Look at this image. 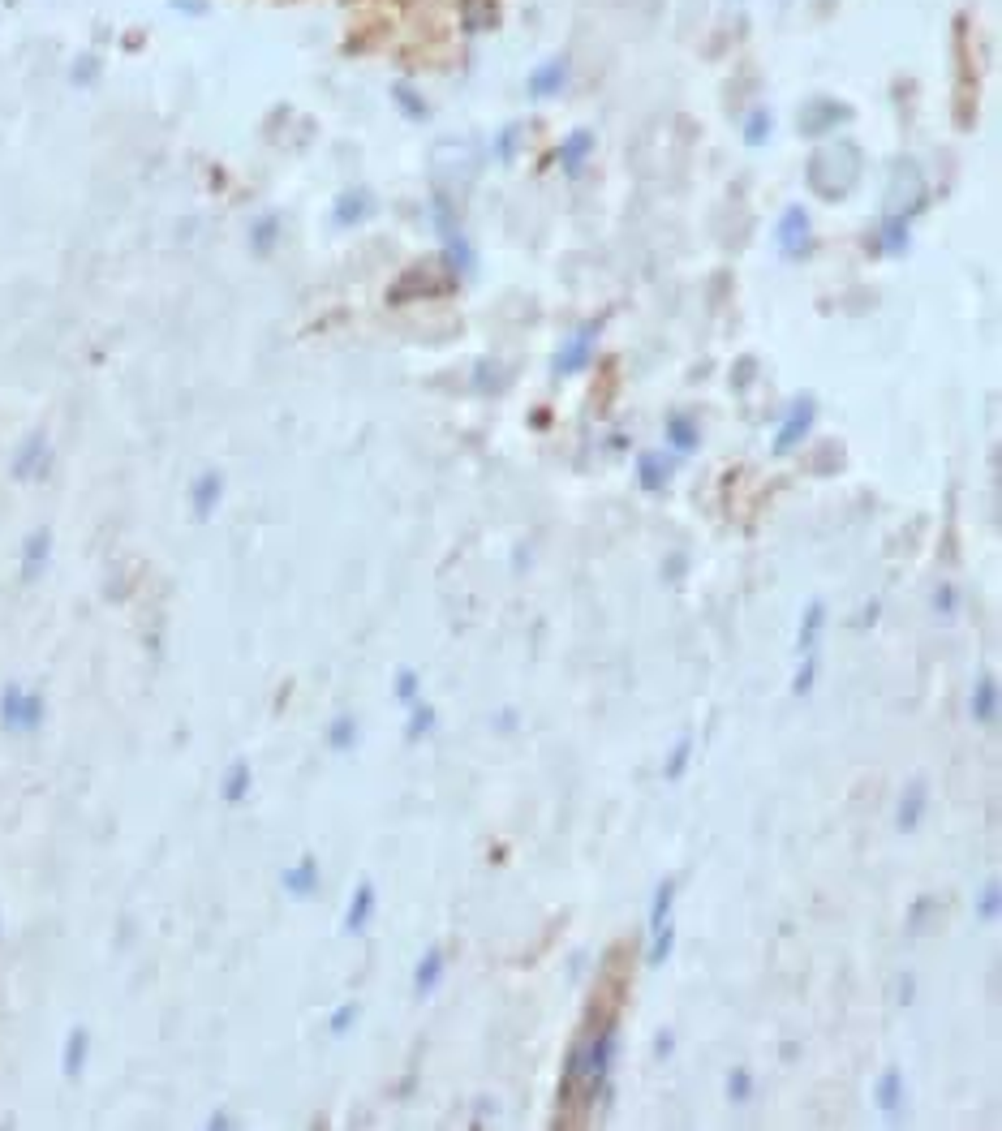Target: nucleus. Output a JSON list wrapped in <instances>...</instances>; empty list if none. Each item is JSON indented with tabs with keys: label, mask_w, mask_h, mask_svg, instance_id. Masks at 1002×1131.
<instances>
[{
	"label": "nucleus",
	"mask_w": 1002,
	"mask_h": 1131,
	"mask_svg": "<svg viewBox=\"0 0 1002 1131\" xmlns=\"http://www.w3.org/2000/svg\"><path fill=\"white\" fill-rule=\"evenodd\" d=\"M435 723H439V714H435V706H422V701H413V714H409V727H405V740H409V744H418L422 736H431V732H435Z\"/></svg>",
	"instance_id": "24"
},
{
	"label": "nucleus",
	"mask_w": 1002,
	"mask_h": 1131,
	"mask_svg": "<svg viewBox=\"0 0 1002 1131\" xmlns=\"http://www.w3.org/2000/svg\"><path fill=\"white\" fill-rule=\"evenodd\" d=\"M775 246H779V254L787 263H805L813 254V220H809V211L800 203L783 207V216L775 224Z\"/></svg>",
	"instance_id": "4"
},
{
	"label": "nucleus",
	"mask_w": 1002,
	"mask_h": 1131,
	"mask_svg": "<svg viewBox=\"0 0 1002 1131\" xmlns=\"http://www.w3.org/2000/svg\"><path fill=\"white\" fill-rule=\"evenodd\" d=\"M813 418H818V400H813V396H796L792 405L783 409V418H779V431H775V443H770V448H775V456H787V452H796L800 443L809 439V431H813Z\"/></svg>",
	"instance_id": "6"
},
{
	"label": "nucleus",
	"mask_w": 1002,
	"mask_h": 1131,
	"mask_svg": "<svg viewBox=\"0 0 1002 1131\" xmlns=\"http://www.w3.org/2000/svg\"><path fill=\"white\" fill-rule=\"evenodd\" d=\"M671 1045H676V1041H671V1033H663V1037L654 1041V1054H658V1058H663V1054H671Z\"/></svg>",
	"instance_id": "38"
},
{
	"label": "nucleus",
	"mask_w": 1002,
	"mask_h": 1131,
	"mask_svg": "<svg viewBox=\"0 0 1002 1131\" xmlns=\"http://www.w3.org/2000/svg\"><path fill=\"white\" fill-rule=\"evenodd\" d=\"M357 744V719H349V714H340V719L332 723V749H353Z\"/></svg>",
	"instance_id": "31"
},
{
	"label": "nucleus",
	"mask_w": 1002,
	"mask_h": 1131,
	"mask_svg": "<svg viewBox=\"0 0 1002 1131\" xmlns=\"http://www.w3.org/2000/svg\"><path fill=\"white\" fill-rule=\"evenodd\" d=\"M925 809H929V787H925V779H912V783L904 787V796H899L895 830H904V835H912V830H921Z\"/></svg>",
	"instance_id": "13"
},
{
	"label": "nucleus",
	"mask_w": 1002,
	"mask_h": 1131,
	"mask_svg": "<svg viewBox=\"0 0 1002 1131\" xmlns=\"http://www.w3.org/2000/svg\"><path fill=\"white\" fill-rule=\"evenodd\" d=\"M929 203V190H925V177L912 160H899L895 164V181H891V194H886V211L899 220H916Z\"/></svg>",
	"instance_id": "3"
},
{
	"label": "nucleus",
	"mask_w": 1002,
	"mask_h": 1131,
	"mask_svg": "<svg viewBox=\"0 0 1002 1131\" xmlns=\"http://www.w3.org/2000/svg\"><path fill=\"white\" fill-rule=\"evenodd\" d=\"M813 684H818V654H800V667H796V680H792V693L796 697H809Z\"/></svg>",
	"instance_id": "26"
},
{
	"label": "nucleus",
	"mask_w": 1002,
	"mask_h": 1131,
	"mask_svg": "<svg viewBox=\"0 0 1002 1131\" xmlns=\"http://www.w3.org/2000/svg\"><path fill=\"white\" fill-rule=\"evenodd\" d=\"M370 916H375V886L362 882L349 899V912H345V934H362V929L370 925Z\"/></svg>",
	"instance_id": "19"
},
{
	"label": "nucleus",
	"mask_w": 1002,
	"mask_h": 1131,
	"mask_svg": "<svg viewBox=\"0 0 1002 1131\" xmlns=\"http://www.w3.org/2000/svg\"><path fill=\"white\" fill-rule=\"evenodd\" d=\"M740 134L749 147H766L770 134H775V117H770V108H749V117H744Z\"/></svg>",
	"instance_id": "22"
},
{
	"label": "nucleus",
	"mask_w": 1002,
	"mask_h": 1131,
	"mask_svg": "<svg viewBox=\"0 0 1002 1131\" xmlns=\"http://www.w3.org/2000/svg\"><path fill=\"white\" fill-rule=\"evenodd\" d=\"M594 147H598V138H594V130H572L560 147H555V164L564 168V177H577L585 164H590V155H594Z\"/></svg>",
	"instance_id": "11"
},
{
	"label": "nucleus",
	"mask_w": 1002,
	"mask_h": 1131,
	"mask_svg": "<svg viewBox=\"0 0 1002 1131\" xmlns=\"http://www.w3.org/2000/svg\"><path fill=\"white\" fill-rule=\"evenodd\" d=\"M929 607H934V615H942V620H955V615H959V590H955V585H938L934 603H929Z\"/></svg>",
	"instance_id": "30"
},
{
	"label": "nucleus",
	"mask_w": 1002,
	"mask_h": 1131,
	"mask_svg": "<svg viewBox=\"0 0 1002 1131\" xmlns=\"http://www.w3.org/2000/svg\"><path fill=\"white\" fill-rule=\"evenodd\" d=\"M564 87H568V56H551L538 69H529V78H525L529 99H555V95H564Z\"/></svg>",
	"instance_id": "9"
},
{
	"label": "nucleus",
	"mask_w": 1002,
	"mask_h": 1131,
	"mask_svg": "<svg viewBox=\"0 0 1002 1131\" xmlns=\"http://www.w3.org/2000/svg\"><path fill=\"white\" fill-rule=\"evenodd\" d=\"M276 233H280V220H276V216H263L259 224H254V246H259V250H271V241H276Z\"/></svg>",
	"instance_id": "34"
},
{
	"label": "nucleus",
	"mask_w": 1002,
	"mask_h": 1131,
	"mask_svg": "<svg viewBox=\"0 0 1002 1131\" xmlns=\"http://www.w3.org/2000/svg\"><path fill=\"white\" fill-rule=\"evenodd\" d=\"M998 912H1002V886L985 882V891L977 895V921H998Z\"/></svg>",
	"instance_id": "28"
},
{
	"label": "nucleus",
	"mask_w": 1002,
	"mask_h": 1131,
	"mask_svg": "<svg viewBox=\"0 0 1002 1131\" xmlns=\"http://www.w3.org/2000/svg\"><path fill=\"white\" fill-rule=\"evenodd\" d=\"M878 615H882V603L873 598V603H869L861 615H856V628H873V620H878Z\"/></svg>",
	"instance_id": "36"
},
{
	"label": "nucleus",
	"mask_w": 1002,
	"mask_h": 1131,
	"mask_svg": "<svg viewBox=\"0 0 1002 1131\" xmlns=\"http://www.w3.org/2000/svg\"><path fill=\"white\" fill-rule=\"evenodd\" d=\"M396 697L405 701V706L422 701V676H418L413 667H400V671H396Z\"/></svg>",
	"instance_id": "27"
},
{
	"label": "nucleus",
	"mask_w": 1002,
	"mask_h": 1131,
	"mask_svg": "<svg viewBox=\"0 0 1002 1131\" xmlns=\"http://www.w3.org/2000/svg\"><path fill=\"white\" fill-rule=\"evenodd\" d=\"M873 1106H878L891 1123H899V1114H904V1106H908V1080L899 1067H886L878 1076V1084H873Z\"/></svg>",
	"instance_id": "10"
},
{
	"label": "nucleus",
	"mask_w": 1002,
	"mask_h": 1131,
	"mask_svg": "<svg viewBox=\"0 0 1002 1131\" xmlns=\"http://www.w3.org/2000/svg\"><path fill=\"white\" fill-rule=\"evenodd\" d=\"M443 964H448V959H443V947L426 951V955L418 959V968H413V994H418V998L435 994L439 981H443Z\"/></svg>",
	"instance_id": "17"
},
{
	"label": "nucleus",
	"mask_w": 1002,
	"mask_h": 1131,
	"mask_svg": "<svg viewBox=\"0 0 1002 1131\" xmlns=\"http://www.w3.org/2000/svg\"><path fill=\"white\" fill-rule=\"evenodd\" d=\"M598 332H603V323H585V327H577V332H572V336L564 340V345H560V353H555L551 375H555V379L585 375V370H590V362H594V353H598Z\"/></svg>",
	"instance_id": "5"
},
{
	"label": "nucleus",
	"mask_w": 1002,
	"mask_h": 1131,
	"mask_svg": "<svg viewBox=\"0 0 1002 1131\" xmlns=\"http://www.w3.org/2000/svg\"><path fill=\"white\" fill-rule=\"evenodd\" d=\"M861 168H865V160H861V147H856L852 138H830L809 155L805 181L822 203H839V198H848L856 190Z\"/></svg>",
	"instance_id": "2"
},
{
	"label": "nucleus",
	"mask_w": 1002,
	"mask_h": 1131,
	"mask_svg": "<svg viewBox=\"0 0 1002 1131\" xmlns=\"http://www.w3.org/2000/svg\"><path fill=\"white\" fill-rule=\"evenodd\" d=\"M370 211H375L370 190H345L336 198V207H332V220H336V228H353V224H362Z\"/></svg>",
	"instance_id": "16"
},
{
	"label": "nucleus",
	"mask_w": 1002,
	"mask_h": 1131,
	"mask_svg": "<svg viewBox=\"0 0 1002 1131\" xmlns=\"http://www.w3.org/2000/svg\"><path fill=\"white\" fill-rule=\"evenodd\" d=\"M689 762H693V732H684V736L676 740V749L667 753V762H663V779H667V783L684 779V770H689Z\"/></svg>",
	"instance_id": "23"
},
{
	"label": "nucleus",
	"mask_w": 1002,
	"mask_h": 1131,
	"mask_svg": "<svg viewBox=\"0 0 1002 1131\" xmlns=\"http://www.w3.org/2000/svg\"><path fill=\"white\" fill-rule=\"evenodd\" d=\"M615 1050H620V1028H615V1011H611V1007H598V998H594L590 1024H585L581 1033H577V1041L568 1045L564 1076H560V1106L590 1110L594 1101H607Z\"/></svg>",
	"instance_id": "1"
},
{
	"label": "nucleus",
	"mask_w": 1002,
	"mask_h": 1131,
	"mask_svg": "<svg viewBox=\"0 0 1002 1131\" xmlns=\"http://www.w3.org/2000/svg\"><path fill=\"white\" fill-rule=\"evenodd\" d=\"M663 435H667V452H676V456H693L701 448V422L693 413H667Z\"/></svg>",
	"instance_id": "12"
},
{
	"label": "nucleus",
	"mask_w": 1002,
	"mask_h": 1131,
	"mask_svg": "<svg viewBox=\"0 0 1002 1131\" xmlns=\"http://www.w3.org/2000/svg\"><path fill=\"white\" fill-rule=\"evenodd\" d=\"M216 486H220L216 478H203V482H198V504H203V508L211 504V499H216Z\"/></svg>",
	"instance_id": "37"
},
{
	"label": "nucleus",
	"mask_w": 1002,
	"mask_h": 1131,
	"mask_svg": "<svg viewBox=\"0 0 1002 1131\" xmlns=\"http://www.w3.org/2000/svg\"><path fill=\"white\" fill-rule=\"evenodd\" d=\"M353 1024H357V1002H345V1007H340V1011L332 1015V1033H336V1037H345Z\"/></svg>",
	"instance_id": "35"
},
{
	"label": "nucleus",
	"mask_w": 1002,
	"mask_h": 1131,
	"mask_svg": "<svg viewBox=\"0 0 1002 1131\" xmlns=\"http://www.w3.org/2000/svg\"><path fill=\"white\" fill-rule=\"evenodd\" d=\"M680 572H684V560L676 555V560H671V568H663V577H671V581H680Z\"/></svg>",
	"instance_id": "39"
},
{
	"label": "nucleus",
	"mask_w": 1002,
	"mask_h": 1131,
	"mask_svg": "<svg viewBox=\"0 0 1002 1131\" xmlns=\"http://www.w3.org/2000/svg\"><path fill=\"white\" fill-rule=\"evenodd\" d=\"M633 469H637L641 491H663V486L671 482V474H676V461H671L667 452H637Z\"/></svg>",
	"instance_id": "14"
},
{
	"label": "nucleus",
	"mask_w": 1002,
	"mask_h": 1131,
	"mask_svg": "<svg viewBox=\"0 0 1002 1131\" xmlns=\"http://www.w3.org/2000/svg\"><path fill=\"white\" fill-rule=\"evenodd\" d=\"M826 620H830V611H826V603H822V598H813V603L805 607V615H800V633H796V646H800V654H809V650H818V637H822V628H826Z\"/></svg>",
	"instance_id": "18"
},
{
	"label": "nucleus",
	"mask_w": 1002,
	"mask_h": 1131,
	"mask_svg": "<svg viewBox=\"0 0 1002 1131\" xmlns=\"http://www.w3.org/2000/svg\"><path fill=\"white\" fill-rule=\"evenodd\" d=\"M968 714L977 727H994L998 723V680L994 676H981L972 684V701H968Z\"/></svg>",
	"instance_id": "15"
},
{
	"label": "nucleus",
	"mask_w": 1002,
	"mask_h": 1131,
	"mask_svg": "<svg viewBox=\"0 0 1002 1131\" xmlns=\"http://www.w3.org/2000/svg\"><path fill=\"white\" fill-rule=\"evenodd\" d=\"M392 104H400V112H405L409 121H426L431 117V104H426V95L413 87V82H392Z\"/></svg>",
	"instance_id": "20"
},
{
	"label": "nucleus",
	"mask_w": 1002,
	"mask_h": 1131,
	"mask_svg": "<svg viewBox=\"0 0 1002 1131\" xmlns=\"http://www.w3.org/2000/svg\"><path fill=\"white\" fill-rule=\"evenodd\" d=\"M461 18H465V31L469 35H482L495 26V0H461Z\"/></svg>",
	"instance_id": "21"
},
{
	"label": "nucleus",
	"mask_w": 1002,
	"mask_h": 1131,
	"mask_svg": "<svg viewBox=\"0 0 1002 1131\" xmlns=\"http://www.w3.org/2000/svg\"><path fill=\"white\" fill-rule=\"evenodd\" d=\"M517 138H521V125H504V134L495 138V160L499 164H512V155H517Z\"/></svg>",
	"instance_id": "32"
},
{
	"label": "nucleus",
	"mask_w": 1002,
	"mask_h": 1131,
	"mask_svg": "<svg viewBox=\"0 0 1002 1131\" xmlns=\"http://www.w3.org/2000/svg\"><path fill=\"white\" fill-rule=\"evenodd\" d=\"M314 882H319V869H314V861H302V869H297L293 878H289V886H293L297 895H310Z\"/></svg>",
	"instance_id": "33"
},
{
	"label": "nucleus",
	"mask_w": 1002,
	"mask_h": 1131,
	"mask_svg": "<svg viewBox=\"0 0 1002 1131\" xmlns=\"http://www.w3.org/2000/svg\"><path fill=\"white\" fill-rule=\"evenodd\" d=\"M852 117V108L843 104V99H830V95H818V99H809L805 104V112H800V134H805L809 142H818V138H830L839 130L843 121Z\"/></svg>",
	"instance_id": "7"
},
{
	"label": "nucleus",
	"mask_w": 1002,
	"mask_h": 1131,
	"mask_svg": "<svg viewBox=\"0 0 1002 1131\" xmlns=\"http://www.w3.org/2000/svg\"><path fill=\"white\" fill-rule=\"evenodd\" d=\"M908 246H912V220H899V216H891V211H882L878 228H873V237H869V250L899 259V254H908Z\"/></svg>",
	"instance_id": "8"
},
{
	"label": "nucleus",
	"mask_w": 1002,
	"mask_h": 1131,
	"mask_svg": "<svg viewBox=\"0 0 1002 1131\" xmlns=\"http://www.w3.org/2000/svg\"><path fill=\"white\" fill-rule=\"evenodd\" d=\"M723 1088H727V1101H732V1106H749V1101H753V1088H757V1084H753V1071H749V1067H736L732 1076H727Z\"/></svg>",
	"instance_id": "25"
},
{
	"label": "nucleus",
	"mask_w": 1002,
	"mask_h": 1131,
	"mask_svg": "<svg viewBox=\"0 0 1002 1131\" xmlns=\"http://www.w3.org/2000/svg\"><path fill=\"white\" fill-rule=\"evenodd\" d=\"M512 723H517V714H512V710L499 714V732H512Z\"/></svg>",
	"instance_id": "40"
},
{
	"label": "nucleus",
	"mask_w": 1002,
	"mask_h": 1131,
	"mask_svg": "<svg viewBox=\"0 0 1002 1131\" xmlns=\"http://www.w3.org/2000/svg\"><path fill=\"white\" fill-rule=\"evenodd\" d=\"M938 912V899L934 895H921L916 899V904L908 908V934H925V925H929V916Z\"/></svg>",
	"instance_id": "29"
}]
</instances>
